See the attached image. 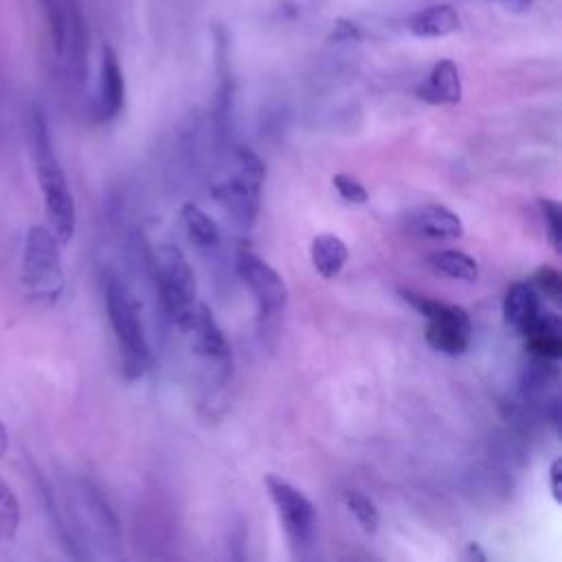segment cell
Wrapping results in <instances>:
<instances>
[{
	"mask_svg": "<svg viewBox=\"0 0 562 562\" xmlns=\"http://www.w3.org/2000/svg\"><path fill=\"white\" fill-rule=\"evenodd\" d=\"M26 134H29V149L33 158L35 178L46 206L48 228L55 233V237L61 244H68L77 228V206H75V198L70 193L66 173L59 165L46 114L37 103H33L29 110Z\"/></svg>",
	"mask_w": 562,
	"mask_h": 562,
	"instance_id": "6da1fadb",
	"label": "cell"
},
{
	"mask_svg": "<svg viewBox=\"0 0 562 562\" xmlns=\"http://www.w3.org/2000/svg\"><path fill=\"white\" fill-rule=\"evenodd\" d=\"M103 305L119 347L121 369L125 378H143L149 369L151 353L140 321V307L127 285L110 272L103 274Z\"/></svg>",
	"mask_w": 562,
	"mask_h": 562,
	"instance_id": "7a4b0ae2",
	"label": "cell"
},
{
	"mask_svg": "<svg viewBox=\"0 0 562 562\" xmlns=\"http://www.w3.org/2000/svg\"><path fill=\"white\" fill-rule=\"evenodd\" d=\"M61 241L48 226L33 224L24 235L20 259V283L29 299L55 303L66 285L61 266Z\"/></svg>",
	"mask_w": 562,
	"mask_h": 562,
	"instance_id": "3957f363",
	"label": "cell"
},
{
	"mask_svg": "<svg viewBox=\"0 0 562 562\" xmlns=\"http://www.w3.org/2000/svg\"><path fill=\"white\" fill-rule=\"evenodd\" d=\"M53 50L70 83L83 86L88 75V24L79 0H40Z\"/></svg>",
	"mask_w": 562,
	"mask_h": 562,
	"instance_id": "277c9868",
	"label": "cell"
},
{
	"mask_svg": "<svg viewBox=\"0 0 562 562\" xmlns=\"http://www.w3.org/2000/svg\"><path fill=\"white\" fill-rule=\"evenodd\" d=\"M154 277L165 314L178 329L187 331L198 307L195 272L187 255L176 244H162L156 252Z\"/></svg>",
	"mask_w": 562,
	"mask_h": 562,
	"instance_id": "5b68a950",
	"label": "cell"
},
{
	"mask_svg": "<svg viewBox=\"0 0 562 562\" xmlns=\"http://www.w3.org/2000/svg\"><path fill=\"white\" fill-rule=\"evenodd\" d=\"M235 169L213 184V198L224 211L241 226L250 228L259 215L261 187L266 180L263 160L250 149L239 145L235 149Z\"/></svg>",
	"mask_w": 562,
	"mask_h": 562,
	"instance_id": "8992f818",
	"label": "cell"
},
{
	"mask_svg": "<svg viewBox=\"0 0 562 562\" xmlns=\"http://www.w3.org/2000/svg\"><path fill=\"white\" fill-rule=\"evenodd\" d=\"M266 490L279 512V518L290 540L299 547L312 544L318 522L314 503L301 490H296L292 483L277 474H266Z\"/></svg>",
	"mask_w": 562,
	"mask_h": 562,
	"instance_id": "52a82bcc",
	"label": "cell"
},
{
	"mask_svg": "<svg viewBox=\"0 0 562 562\" xmlns=\"http://www.w3.org/2000/svg\"><path fill=\"white\" fill-rule=\"evenodd\" d=\"M237 274L244 281V285L250 290L261 318L277 316L285 307L288 285L283 277L266 259H261L252 250H239Z\"/></svg>",
	"mask_w": 562,
	"mask_h": 562,
	"instance_id": "ba28073f",
	"label": "cell"
},
{
	"mask_svg": "<svg viewBox=\"0 0 562 562\" xmlns=\"http://www.w3.org/2000/svg\"><path fill=\"white\" fill-rule=\"evenodd\" d=\"M125 105V77L121 70L119 55L112 46H103L99 81L92 101V119L97 123L114 121Z\"/></svg>",
	"mask_w": 562,
	"mask_h": 562,
	"instance_id": "9c48e42d",
	"label": "cell"
},
{
	"mask_svg": "<svg viewBox=\"0 0 562 562\" xmlns=\"http://www.w3.org/2000/svg\"><path fill=\"white\" fill-rule=\"evenodd\" d=\"M187 331L193 334V351L226 378V371L231 367V347L209 305L198 303Z\"/></svg>",
	"mask_w": 562,
	"mask_h": 562,
	"instance_id": "30bf717a",
	"label": "cell"
},
{
	"mask_svg": "<svg viewBox=\"0 0 562 562\" xmlns=\"http://www.w3.org/2000/svg\"><path fill=\"white\" fill-rule=\"evenodd\" d=\"M472 336V323L463 307L452 305L448 314L426 321V342L446 356H461Z\"/></svg>",
	"mask_w": 562,
	"mask_h": 562,
	"instance_id": "8fae6325",
	"label": "cell"
},
{
	"mask_svg": "<svg viewBox=\"0 0 562 562\" xmlns=\"http://www.w3.org/2000/svg\"><path fill=\"white\" fill-rule=\"evenodd\" d=\"M461 94V72L452 59H439L430 68L426 81L417 88V97L428 105H457Z\"/></svg>",
	"mask_w": 562,
	"mask_h": 562,
	"instance_id": "7c38bea8",
	"label": "cell"
},
{
	"mask_svg": "<svg viewBox=\"0 0 562 562\" xmlns=\"http://www.w3.org/2000/svg\"><path fill=\"white\" fill-rule=\"evenodd\" d=\"M540 310H542L540 296L531 283L516 281L509 285L503 301V316L512 329H516L522 336L529 329V325L536 321Z\"/></svg>",
	"mask_w": 562,
	"mask_h": 562,
	"instance_id": "4fadbf2b",
	"label": "cell"
},
{
	"mask_svg": "<svg viewBox=\"0 0 562 562\" xmlns=\"http://www.w3.org/2000/svg\"><path fill=\"white\" fill-rule=\"evenodd\" d=\"M522 336L527 342V351L531 356L547 360L562 358V323L555 312L540 310V314Z\"/></svg>",
	"mask_w": 562,
	"mask_h": 562,
	"instance_id": "5bb4252c",
	"label": "cell"
},
{
	"mask_svg": "<svg viewBox=\"0 0 562 562\" xmlns=\"http://www.w3.org/2000/svg\"><path fill=\"white\" fill-rule=\"evenodd\" d=\"M406 26L415 37L435 40V37H446V35L459 31L461 20H459V13L454 11V7H450V4H428L424 9H417L408 18Z\"/></svg>",
	"mask_w": 562,
	"mask_h": 562,
	"instance_id": "9a60e30c",
	"label": "cell"
},
{
	"mask_svg": "<svg viewBox=\"0 0 562 562\" xmlns=\"http://www.w3.org/2000/svg\"><path fill=\"white\" fill-rule=\"evenodd\" d=\"M415 228L428 237V239H437V241H454L463 237V222L461 217L443 206V204H426L415 213L413 220Z\"/></svg>",
	"mask_w": 562,
	"mask_h": 562,
	"instance_id": "2e32d148",
	"label": "cell"
},
{
	"mask_svg": "<svg viewBox=\"0 0 562 562\" xmlns=\"http://www.w3.org/2000/svg\"><path fill=\"white\" fill-rule=\"evenodd\" d=\"M310 259L314 263V270L323 279H334L342 272V268L349 259V250H347V244L338 235L321 233L310 244Z\"/></svg>",
	"mask_w": 562,
	"mask_h": 562,
	"instance_id": "e0dca14e",
	"label": "cell"
},
{
	"mask_svg": "<svg viewBox=\"0 0 562 562\" xmlns=\"http://www.w3.org/2000/svg\"><path fill=\"white\" fill-rule=\"evenodd\" d=\"M180 224L187 239L198 248H215L220 244L217 224L195 202H184L180 209Z\"/></svg>",
	"mask_w": 562,
	"mask_h": 562,
	"instance_id": "ac0fdd59",
	"label": "cell"
},
{
	"mask_svg": "<svg viewBox=\"0 0 562 562\" xmlns=\"http://www.w3.org/2000/svg\"><path fill=\"white\" fill-rule=\"evenodd\" d=\"M428 266L443 274V277H450V279H457V281H476L479 279V263L474 257H470L468 252H461V250H452V248H446V250H435L428 255Z\"/></svg>",
	"mask_w": 562,
	"mask_h": 562,
	"instance_id": "d6986e66",
	"label": "cell"
},
{
	"mask_svg": "<svg viewBox=\"0 0 562 562\" xmlns=\"http://www.w3.org/2000/svg\"><path fill=\"white\" fill-rule=\"evenodd\" d=\"M342 501H345V507L349 509V514L360 525V529L364 533L373 536L378 531V527H380V514H378L375 503L369 496H364L362 492H358V490H345L342 492Z\"/></svg>",
	"mask_w": 562,
	"mask_h": 562,
	"instance_id": "ffe728a7",
	"label": "cell"
},
{
	"mask_svg": "<svg viewBox=\"0 0 562 562\" xmlns=\"http://www.w3.org/2000/svg\"><path fill=\"white\" fill-rule=\"evenodd\" d=\"M20 501L13 494V490L0 481V542H9L15 538L20 529Z\"/></svg>",
	"mask_w": 562,
	"mask_h": 562,
	"instance_id": "44dd1931",
	"label": "cell"
},
{
	"mask_svg": "<svg viewBox=\"0 0 562 562\" xmlns=\"http://www.w3.org/2000/svg\"><path fill=\"white\" fill-rule=\"evenodd\" d=\"M540 213L544 220V231H547V239L553 246V250L560 255L562 252V206L558 200L551 198H542L540 202Z\"/></svg>",
	"mask_w": 562,
	"mask_h": 562,
	"instance_id": "7402d4cb",
	"label": "cell"
},
{
	"mask_svg": "<svg viewBox=\"0 0 562 562\" xmlns=\"http://www.w3.org/2000/svg\"><path fill=\"white\" fill-rule=\"evenodd\" d=\"M331 184L338 191V195L351 204H364L369 200V191L364 189V184L349 173H336L331 178Z\"/></svg>",
	"mask_w": 562,
	"mask_h": 562,
	"instance_id": "603a6c76",
	"label": "cell"
},
{
	"mask_svg": "<svg viewBox=\"0 0 562 562\" xmlns=\"http://www.w3.org/2000/svg\"><path fill=\"white\" fill-rule=\"evenodd\" d=\"M533 283L536 288L551 301H560L562 296V274L553 266H540L533 272Z\"/></svg>",
	"mask_w": 562,
	"mask_h": 562,
	"instance_id": "cb8c5ba5",
	"label": "cell"
},
{
	"mask_svg": "<svg viewBox=\"0 0 562 562\" xmlns=\"http://www.w3.org/2000/svg\"><path fill=\"white\" fill-rule=\"evenodd\" d=\"M360 37H362L360 29L349 20H338L329 35V40L336 44H353V42H360Z\"/></svg>",
	"mask_w": 562,
	"mask_h": 562,
	"instance_id": "d4e9b609",
	"label": "cell"
},
{
	"mask_svg": "<svg viewBox=\"0 0 562 562\" xmlns=\"http://www.w3.org/2000/svg\"><path fill=\"white\" fill-rule=\"evenodd\" d=\"M549 490L555 501V505H562V461L555 457L549 465Z\"/></svg>",
	"mask_w": 562,
	"mask_h": 562,
	"instance_id": "484cf974",
	"label": "cell"
},
{
	"mask_svg": "<svg viewBox=\"0 0 562 562\" xmlns=\"http://www.w3.org/2000/svg\"><path fill=\"white\" fill-rule=\"evenodd\" d=\"M465 558H468V560H479V562H485V560H487V555L481 551V547H479L476 542H470V544H468Z\"/></svg>",
	"mask_w": 562,
	"mask_h": 562,
	"instance_id": "4316f807",
	"label": "cell"
},
{
	"mask_svg": "<svg viewBox=\"0 0 562 562\" xmlns=\"http://www.w3.org/2000/svg\"><path fill=\"white\" fill-rule=\"evenodd\" d=\"M496 2H501L507 9H514V11H522V9H527L531 4V0H496Z\"/></svg>",
	"mask_w": 562,
	"mask_h": 562,
	"instance_id": "83f0119b",
	"label": "cell"
},
{
	"mask_svg": "<svg viewBox=\"0 0 562 562\" xmlns=\"http://www.w3.org/2000/svg\"><path fill=\"white\" fill-rule=\"evenodd\" d=\"M9 450V430L4 426V422L0 419V454H4Z\"/></svg>",
	"mask_w": 562,
	"mask_h": 562,
	"instance_id": "f1b7e54d",
	"label": "cell"
}]
</instances>
